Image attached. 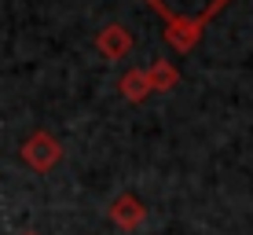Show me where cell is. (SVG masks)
Returning <instances> with one entry per match:
<instances>
[{
  "instance_id": "6da1fadb",
  "label": "cell",
  "mask_w": 253,
  "mask_h": 235,
  "mask_svg": "<svg viewBox=\"0 0 253 235\" xmlns=\"http://www.w3.org/2000/svg\"><path fill=\"white\" fill-rule=\"evenodd\" d=\"M151 4L162 7V11L169 15V19H176V22H202L224 0H151Z\"/></svg>"
},
{
  "instance_id": "7a4b0ae2",
  "label": "cell",
  "mask_w": 253,
  "mask_h": 235,
  "mask_svg": "<svg viewBox=\"0 0 253 235\" xmlns=\"http://www.w3.org/2000/svg\"><path fill=\"white\" fill-rule=\"evenodd\" d=\"M114 221L121 224V228H136V224L143 221V210H139V202H136V198H118Z\"/></svg>"
}]
</instances>
